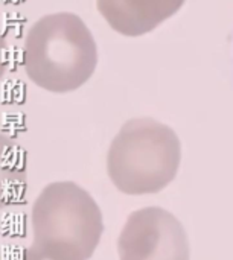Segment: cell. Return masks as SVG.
Here are the masks:
<instances>
[{
  "mask_svg": "<svg viewBox=\"0 0 233 260\" xmlns=\"http://www.w3.org/2000/svg\"><path fill=\"white\" fill-rule=\"evenodd\" d=\"M98 66V47L85 21L70 11L40 17L23 44V67L37 87L63 94L82 87Z\"/></svg>",
  "mask_w": 233,
  "mask_h": 260,
  "instance_id": "1",
  "label": "cell"
},
{
  "mask_svg": "<svg viewBox=\"0 0 233 260\" xmlns=\"http://www.w3.org/2000/svg\"><path fill=\"white\" fill-rule=\"evenodd\" d=\"M182 143L177 133L153 117L127 120L107 151V175L113 186L131 197L153 195L179 174Z\"/></svg>",
  "mask_w": 233,
  "mask_h": 260,
  "instance_id": "2",
  "label": "cell"
},
{
  "mask_svg": "<svg viewBox=\"0 0 233 260\" xmlns=\"http://www.w3.org/2000/svg\"><path fill=\"white\" fill-rule=\"evenodd\" d=\"M31 225V245L53 260H89L104 233L98 203L75 181L43 187L32 204Z\"/></svg>",
  "mask_w": 233,
  "mask_h": 260,
  "instance_id": "3",
  "label": "cell"
},
{
  "mask_svg": "<svg viewBox=\"0 0 233 260\" xmlns=\"http://www.w3.org/2000/svg\"><path fill=\"white\" fill-rule=\"evenodd\" d=\"M116 248L119 260H191V244L183 224L157 206L128 215Z\"/></svg>",
  "mask_w": 233,
  "mask_h": 260,
  "instance_id": "4",
  "label": "cell"
},
{
  "mask_svg": "<svg viewBox=\"0 0 233 260\" xmlns=\"http://www.w3.org/2000/svg\"><path fill=\"white\" fill-rule=\"evenodd\" d=\"M186 0H96L105 23L124 37H142L176 15Z\"/></svg>",
  "mask_w": 233,
  "mask_h": 260,
  "instance_id": "5",
  "label": "cell"
},
{
  "mask_svg": "<svg viewBox=\"0 0 233 260\" xmlns=\"http://www.w3.org/2000/svg\"><path fill=\"white\" fill-rule=\"evenodd\" d=\"M21 260H53V259H50V257L44 256L43 253H40L38 250H35V248L31 245V247H27V248H26V251H24L23 259Z\"/></svg>",
  "mask_w": 233,
  "mask_h": 260,
  "instance_id": "6",
  "label": "cell"
}]
</instances>
